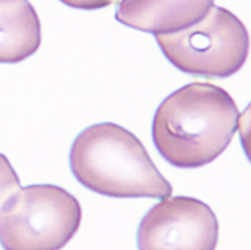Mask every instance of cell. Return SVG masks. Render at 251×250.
I'll use <instances>...</instances> for the list:
<instances>
[{
	"instance_id": "obj_2",
	"label": "cell",
	"mask_w": 251,
	"mask_h": 250,
	"mask_svg": "<svg viewBox=\"0 0 251 250\" xmlns=\"http://www.w3.org/2000/svg\"><path fill=\"white\" fill-rule=\"evenodd\" d=\"M70 167L81 186L108 197L166 199L172 194L170 183L143 143L113 122L90 125L77 136Z\"/></svg>"
},
{
	"instance_id": "obj_4",
	"label": "cell",
	"mask_w": 251,
	"mask_h": 250,
	"mask_svg": "<svg viewBox=\"0 0 251 250\" xmlns=\"http://www.w3.org/2000/svg\"><path fill=\"white\" fill-rule=\"evenodd\" d=\"M159 49L182 73L204 79L236 74L248 57L250 36L230 11L212 6L196 25L167 35H155Z\"/></svg>"
},
{
	"instance_id": "obj_6",
	"label": "cell",
	"mask_w": 251,
	"mask_h": 250,
	"mask_svg": "<svg viewBox=\"0 0 251 250\" xmlns=\"http://www.w3.org/2000/svg\"><path fill=\"white\" fill-rule=\"evenodd\" d=\"M212 6L214 0H119L116 20L142 32L167 35L196 25Z\"/></svg>"
},
{
	"instance_id": "obj_8",
	"label": "cell",
	"mask_w": 251,
	"mask_h": 250,
	"mask_svg": "<svg viewBox=\"0 0 251 250\" xmlns=\"http://www.w3.org/2000/svg\"><path fill=\"white\" fill-rule=\"evenodd\" d=\"M20 179L11 166L8 157L0 154V213H2L6 202L18 192Z\"/></svg>"
},
{
	"instance_id": "obj_5",
	"label": "cell",
	"mask_w": 251,
	"mask_h": 250,
	"mask_svg": "<svg viewBox=\"0 0 251 250\" xmlns=\"http://www.w3.org/2000/svg\"><path fill=\"white\" fill-rule=\"evenodd\" d=\"M218 222L204 202L176 196L161 199L142 219L139 250H215Z\"/></svg>"
},
{
	"instance_id": "obj_9",
	"label": "cell",
	"mask_w": 251,
	"mask_h": 250,
	"mask_svg": "<svg viewBox=\"0 0 251 250\" xmlns=\"http://www.w3.org/2000/svg\"><path fill=\"white\" fill-rule=\"evenodd\" d=\"M60 2L77 9H101L116 3L118 0H60Z\"/></svg>"
},
{
	"instance_id": "obj_3",
	"label": "cell",
	"mask_w": 251,
	"mask_h": 250,
	"mask_svg": "<svg viewBox=\"0 0 251 250\" xmlns=\"http://www.w3.org/2000/svg\"><path fill=\"white\" fill-rule=\"evenodd\" d=\"M80 223V203L65 189L20 187L0 213V244L5 250H60Z\"/></svg>"
},
{
	"instance_id": "obj_1",
	"label": "cell",
	"mask_w": 251,
	"mask_h": 250,
	"mask_svg": "<svg viewBox=\"0 0 251 250\" xmlns=\"http://www.w3.org/2000/svg\"><path fill=\"white\" fill-rule=\"evenodd\" d=\"M239 127L233 98L220 86L194 82L170 94L155 111L152 139L172 166L194 169L218 158Z\"/></svg>"
},
{
	"instance_id": "obj_7",
	"label": "cell",
	"mask_w": 251,
	"mask_h": 250,
	"mask_svg": "<svg viewBox=\"0 0 251 250\" xmlns=\"http://www.w3.org/2000/svg\"><path fill=\"white\" fill-rule=\"evenodd\" d=\"M41 45V21L27 0H0V63H18Z\"/></svg>"
}]
</instances>
